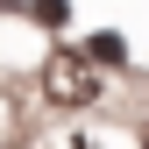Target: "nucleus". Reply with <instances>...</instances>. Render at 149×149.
<instances>
[{
    "instance_id": "1",
    "label": "nucleus",
    "mask_w": 149,
    "mask_h": 149,
    "mask_svg": "<svg viewBox=\"0 0 149 149\" xmlns=\"http://www.w3.org/2000/svg\"><path fill=\"white\" fill-rule=\"evenodd\" d=\"M92 92H100V78H92L78 57H57V64H50V100L78 107V100H92Z\"/></svg>"
},
{
    "instance_id": "2",
    "label": "nucleus",
    "mask_w": 149,
    "mask_h": 149,
    "mask_svg": "<svg viewBox=\"0 0 149 149\" xmlns=\"http://www.w3.org/2000/svg\"><path fill=\"white\" fill-rule=\"evenodd\" d=\"M92 57H100V64H121L128 50H121V36H92Z\"/></svg>"
},
{
    "instance_id": "3",
    "label": "nucleus",
    "mask_w": 149,
    "mask_h": 149,
    "mask_svg": "<svg viewBox=\"0 0 149 149\" xmlns=\"http://www.w3.org/2000/svg\"><path fill=\"white\" fill-rule=\"evenodd\" d=\"M71 149H78V142H71Z\"/></svg>"
}]
</instances>
